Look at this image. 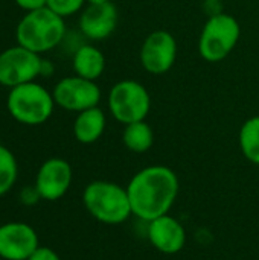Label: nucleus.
<instances>
[{
	"mask_svg": "<svg viewBox=\"0 0 259 260\" xmlns=\"http://www.w3.org/2000/svg\"><path fill=\"white\" fill-rule=\"evenodd\" d=\"M127 193L133 215L150 222L169 213L179 195V178L171 168L153 165L133 175Z\"/></svg>",
	"mask_w": 259,
	"mask_h": 260,
	"instance_id": "1",
	"label": "nucleus"
},
{
	"mask_svg": "<svg viewBox=\"0 0 259 260\" xmlns=\"http://www.w3.org/2000/svg\"><path fill=\"white\" fill-rule=\"evenodd\" d=\"M64 37V18L47 6L26 12L15 29L17 44L38 55L60 46Z\"/></svg>",
	"mask_w": 259,
	"mask_h": 260,
	"instance_id": "2",
	"label": "nucleus"
},
{
	"mask_svg": "<svg viewBox=\"0 0 259 260\" xmlns=\"http://www.w3.org/2000/svg\"><path fill=\"white\" fill-rule=\"evenodd\" d=\"M82 203L87 212L99 222L118 225L131 215V203L127 187L111 181H92L82 192Z\"/></svg>",
	"mask_w": 259,
	"mask_h": 260,
	"instance_id": "3",
	"label": "nucleus"
},
{
	"mask_svg": "<svg viewBox=\"0 0 259 260\" xmlns=\"http://www.w3.org/2000/svg\"><path fill=\"white\" fill-rule=\"evenodd\" d=\"M55 105L52 93L35 81L9 88L6 99V107L12 119L27 126H37L47 122Z\"/></svg>",
	"mask_w": 259,
	"mask_h": 260,
	"instance_id": "4",
	"label": "nucleus"
},
{
	"mask_svg": "<svg viewBox=\"0 0 259 260\" xmlns=\"http://www.w3.org/2000/svg\"><path fill=\"white\" fill-rule=\"evenodd\" d=\"M241 37L238 20L226 12L211 15L198 37V53L208 62H220L237 47Z\"/></svg>",
	"mask_w": 259,
	"mask_h": 260,
	"instance_id": "5",
	"label": "nucleus"
},
{
	"mask_svg": "<svg viewBox=\"0 0 259 260\" xmlns=\"http://www.w3.org/2000/svg\"><path fill=\"white\" fill-rule=\"evenodd\" d=\"M107 104L113 119L128 125L147 119L151 110V96L139 81L122 79L110 88Z\"/></svg>",
	"mask_w": 259,
	"mask_h": 260,
	"instance_id": "6",
	"label": "nucleus"
},
{
	"mask_svg": "<svg viewBox=\"0 0 259 260\" xmlns=\"http://www.w3.org/2000/svg\"><path fill=\"white\" fill-rule=\"evenodd\" d=\"M41 56L20 44L0 53V85L12 88L35 81L43 70Z\"/></svg>",
	"mask_w": 259,
	"mask_h": 260,
	"instance_id": "7",
	"label": "nucleus"
},
{
	"mask_svg": "<svg viewBox=\"0 0 259 260\" xmlns=\"http://www.w3.org/2000/svg\"><path fill=\"white\" fill-rule=\"evenodd\" d=\"M52 96L55 104L63 110L81 113L84 110L99 107L102 93L96 81L73 75L58 81Z\"/></svg>",
	"mask_w": 259,
	"mask_h": 260,
	"instance_id": "8",
	"label": "nucleus"
},
{
	"mask_svg": "<svg viewBox=\"0 0 259 260\" xmlns=\"http://www.w3.org/2000/svg\"><path fill=\"white\" fill-rule=\"evenodd\" d=\"M142 67L151 75L168 73L177 59V41L168 30L159 29L147 35L139 52Z\"/></svg>",
	"mask_w": 259,
	"mask_h": 260,
	"instance_id": "9",
	"label": "nucleus"
},
{
	"mask_svg": "<svg viewBox=\"0 0 259 260\" xmlns=\"http://www.w3.org/2000/svg\"><path fill=\"white\" fill-rule=\"evenodd\" d=\"M119 14L113 2L87 3L79 15V30L90 41L107 40L118 26Z\"/></svg>",
	"mask_w": 259,
	"mask_h": 260,
	"instance_id": "10",
	"label": "nucleus"
},
{
	"mask_svg": "<svg viewBox=\"0 0 259 260\" xmlns=\"http://www.w3.org/2000/svg\"><path fill=\"white\" fill-rule=\"evenodd\" d=\"M40 247L37 232L24 222L0 225V257L3 260H27Z\"/></svg>",
	"mask_w": 259,
	"mask_h": 260,
	"instance_id": "11",
	"label": "nucleus"
},
{
	"mask_svg": "<svg viewBox=\"0 0 259 260\" xmlns=\"http://www.w3.org/2000/svg\"><path fill=\"white\" fill-rule=\"evenodd\" d=\"M72 166L64 158H49L46 160L35 178V187L46 201H56L63 198L72 184Z\"/></svg>",
	"mask_w": 259,
	"mask_h": 260,
	"instance_id": "12",
	"label": "nucleus"
},
{
	"mask_svg": "<svg viewBox=\"0 0 259 260\" xmlns=\"http://www.w3.org/2000/svg\"><path fill=\"white\" fill-rule=\"evenodd\" d=\"M148 239L157 251L177 254L186 244V232L176 218L163 215L148 222Z\"/></svg>",
	"mask_w": 259,
	"mask_h": 260,
	"instance_id": "13",
	"label": "nucleus"
},
{
	"mask_svg": "<svg viewBox=\"0 0 259 260\" xmlns=\"http://www.w3.org/2000/svg\"><path fill=\"white\" fill-rule=\"evenodd\" d=\"M105 125V113L99 107H93L76 113V119L73 122V136L79 143L92 145L102 137Z\"/></svg>",
	"mask_w": 259,
	"mask_h": 260,
	"instance_id": "14",
	"label": "nucleus"
},
{
	"mask_svg": "<svg viewBox=\"0 0 259 260\" xmlns=\"http://www.w3.org/2000/svg\"><path fill=\"white\" fill-rule=\"evenodd\" d=\"M72 67L76 76L96 81L105 70V56L93 44H81L73 52Z\"/></svg>",
	"mask_w": 259,
	"mask_h": 260,
	"instance_id": "15",
	"label": "nucleus"
},
{
	"mask_svg": "<svg viewBox=\"0 0 259 260\" xmlns=\"http://www.w3.org/2000/svg\"><path fill=\"white\" fill-rule=\"evenodd\" d=\"M124 126L125 128L122 133V142L128 151L136 154H143L148 149H151L154 143V133L153 128L145 120L128 123Z\"/></svg>",
	"mask_w": 259,
	"mask_h": 260,
	"instance_id": "16",
	"label": "nucleus"
},
{
	"mask_svg": "<svg viewBox=\"0 0 259 260\" xmlns=\"http://www.w3.org/2000/svg\"><path fill=\"white\" fill-rule=\"evenodd\" d=\"M238 140L243 155L259 166V116H253L243 123Z\"/></svg>",
	"mask_w": 259,
	"mask_h": 260,
	"instance_id": "17",
	"label": "nucleus"
},
{
	"mask_svg": "<svg viewBox=\"0 0 259 260\" xmlns=\"http://www.w3.org/2000/svg\"><path fill=\"white\" fill-rule=\"evenodd\" d=\"M18 165L14 154L0 143V197L8 193L17 181Z\"/></svg>",
	"mask_w": 259,
	"mask_h": 260,
	"instance_id": "18",
	"label": "nucleus"
},
{
	"mask_svg": "<svg viewBox=\"0 0 259 260\" xmlns=\"http://www.w3.org/2000/svg\"><path fill=\"white\" fill-rule=\"evenodd\" d=\"M87 0H47L46 6L60 17L66 18L84 9Z\"/></svg>",
	"mask_w": 259,
	"mask_h": 260,
	"instance_id": "19",
	"label": "nucleus"
},
{
	"mask_svg": "<svg viewBox=\"0 0 259 260\" xmlns=\"http://www.w3.org/2000/svg\"><path fill=\"white\" fill-rule=\"evenodd\" d=\"M27 260H61L60 256L49 247H38Z\"/></svg>",
	"mask_w": 259,
	"mask_h": 260,
	"instance_id": "20",
	"label": "nucleus"
},
{
	"mask_svg": "<svg viewBox=\"0 0 259 260\" xmlns=\"http://www.w3.org/2000/svg\"><path fill=\"white\" fill-rule=\"evenodd\" d=\"M20 200H21L23 204L32 206V204H37L38 200H41V197H40L37 187L34 186V187H24V189L21 190V193H20Z\"/></svg>",
	"mask_w": 259,
	"mask_h": 260,
	"instance_id": "21",
	"label": "nucleus"
},
{
	"mask_svg": "<svg viewBox=\"0 0 259 260\" xmlns=\"http://www.w3.org/2000/svg\"><path fill=\"white\" fill-rule=\"evenodd\" d=\"M14 2H15V5L18 8H21L26 12H29V11H35V9L44 8L47 0H14Z\"/></svg>",
	"mask_w": 259,
	"mask_h": 260,
	"instance_id": "22",
	"label": "nucleus"
},
{
	"mask_svg": "<svg viewBox=\"0 0 259 260\" xmlns=\"http://www.w3.org/2000/svg\"><path fill=\"white\" fill-rule=\"evenodd\" d=\"M102 2H111V0H87V3H102Z\"/></svg>",
	"mask_w": 259,
	"mask_h": 260,
	"instance_id": "23",
	"label": "nucleus"
},
{
	"mask_svg": "<svg viewBox=\"0 0 259 260\" xmlns=\"http://www.w3.org/2000/svg\"><path fill=\"white\" fill-rule=\"evenodd\" d=\"M0 260H3V259H2V257H0Z\"/></svg>",
	"mask_w": 259,
	"mask_h": 260,
	"instance_id": "24",
	"label": "nucleus"
}]
</instances>
